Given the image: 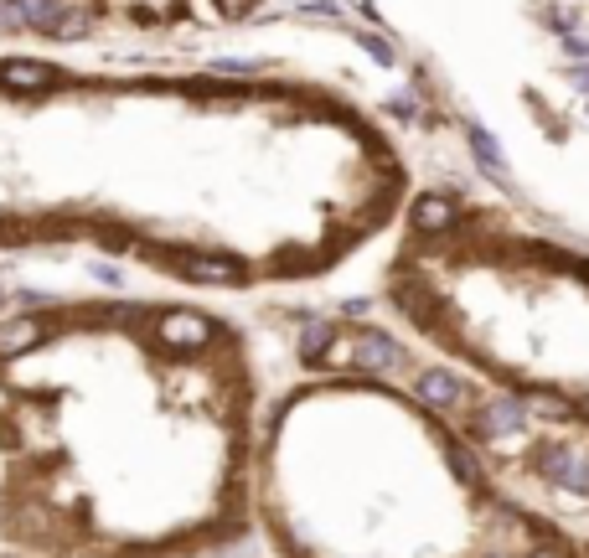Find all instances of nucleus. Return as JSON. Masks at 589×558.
<instances>
[{
	"label": "nucleus",
	"mask_w": 589,
	"mask_h": 558,
	"mask_svg": "<svg viewBox=\"0 0 589 558\" xmlns=\"http://www.w3.org/2000/svg\"><path fill=\"white\" fill-rule=\"evenodd\" d=\"M57 68L52 62H37V57H6L0 62V88L6 93H47L57 88Z\"/></svg>",
	"instance_id": "20e7f679"
},
{
	"label": "nucleus",
	"mask_w": 589,
	"mask_h": 558,
	"mask_svg": "<svg viewBox=\"0 0 589 558\" xmlns=\"http://www.w3.org/2000/svg\"><path fill=\"white\" fill-rule=\"evenodd\" d=\"M88 31H93V0H68L57 26H52V42H78Z\"/></svg>",
	"instance_id": "1a4fd4ad"
},
{
	"label": "nucleus",
	"mask_w": 589,
	"mask_h": 558,
	"mask_svg": "<svg viewBox=\"0 0 589 558\" xmlns=\"http://www.w3.org/2000/svg\"><path fill=\"white\" fill-rule=\"evenodd\" d=\"M93 274H99L104 285H119V269H114V264H93Z\"/></svg>",
	"instance_id": "b1692460"
},
{
	"label": "nucleus",
	"mask_w": 589,
	"mask_h": 558,
	"mask_svg": "<svg viewBox=\"0 0 589 558\" xmlns=\"http://www.w3.org/2000/svg\"><path fill=\"white\" fill-rule=\"evenodd\" d=\"M465 145H471V155L481 161L486 181H496V186H507V181H512V166H507V155L496 150V140H491V130H486V124L465 119Z\"/></svg>",
	"instance_id": "39448f33"
},
{
	"label": "nucleus",
	"mask_w": 589,
	"mask_h": 558,
	"mask_svg": "<svg viewBox=\"0 0 589 558\" xmlns=\"http://www.w3.org/2000/svg\"><path fill=\"white\" fill-rule=\"evenodd\" d=\"M321 362H331V367H357V372H388V367H403L409 357H403V347H398L393 336L362 331V336L347 341V347H326Z\"/></svg>",
	"instance_id": "f257e3e1"
},
{
	"label": "nucleus",
	"mask_w": 589,
	"mask_h": 558,
	"mask_svg": "<svg viewBox=\"0 0 589 558\" xmlns=\"http://www.w3.org/2000/svg\"><path fill=\"white\" fill-rule=\"evenodd\" d=\"M217 11H223L228 21H238V16H248V6H254V0H212Z\"/></svg>",
	"instance_id": "aec40b11"
},
{
	"label": "nucleus",
	"mask_w": 589,
	"mask_h": 558,
	"mask_svg": "<svg viewBox=\"0 0 589 558\" xmlns=\"http://www.w3.org/2000/svg\"><path fill=\"white\" fill-rule=\"evenodd\" d=\"M37 341H47V326L42 316H11V321H0V357H26Z\"/></svg>",
	"instance_id": "423d86ee"
},
{
	"label": "nucleus",
	"mask_w": 589,
	"mask_h": 558,
	"mask_svg": "<svg viewBox=\"0 0 589 558\" xmlns=\"http://www.w3.org/2000/svg\"><path fill=\"white\" fill-rule=\"evenodd\" d=\"M62 6H68V0H21V16H26V31H42V37H52V26H57Z\"/></svg>",
	"instance_id": "f8f14e48"
},
{
	"label": "nucleus",
	"mask_w": 589,
	"mask_h": 558,
	"mask_svg": "<svg viewBox=\"0 0 589 558\" xmlns=\"http://www.w3.org/2000/svg\"><path fill=\"white\" fill-rule=\"evenodd\" d=\"M564 52L574 62H589V37H579V31H574V37H564Z\"/></svg>",
	"instance_id": "412c9836"
},
{
	"label": "nucleus",
	"mask_w": 589,
	"mask_h": 558,
	"mask_svg": "<svg viewBox=\"0 0 589 558\" xmlns=\"http://www.w3.org/2000/svg\"><path fill=\"white\" fill-rule=\"evenodd\" d=\"M155 331H161V341L171 352H202L212 341V321L197 316V310H166V316L155 321Z\"/></svg>",
	"instance_id": "7ed1b4c3"
},
{
	"label": "nucleus",
	"mask_w": 589,
	"mask_h": 558,
	"mask_svg": "<svg viewBox=\"0 0 589 558\" xmlns=\"http://www.w3.org/2000/svg\"><path fill=\"white\" fill-rule=\"evenodd\" d=\"M522 409L533 414V419H569L574 403L558 398V393H522Z\"/></svg>",
	"instance_id": "ddd939ff"
},
{
	"label": "nucleus",
	"mask_w": 589,
	"mask_h": 558,
	"mask_svg": "<svg viewBox=\"0 0 589 558\" xmlns=\"http://www.w3.org/2000/svg\"><path fill=\"white\" fill-rule=\"evenodd\" d=\"M331 341H336V326H326V321L305 326V336H300V357H305V362H321Z\"/></svg>",
	"instance_id": "4468645a"
},
{
	"label": "nucleus",
	"mask_w": 589,
	"mask_h": 558,
	"mask_svg": "<svg viewBox=\"0 0 589 558\" xmlns=\"http://www.w3.org/2000/svg\"><path fill=\"white\" fill-rule=\"evenodd\" d=\"M155 264L176 269L181 279H192V285H243L248 279V269L228 254H161Z\"/></svg>",
	"instance_id": "f03ea898"
},
{
	"label": "nucleus",
	"mask_w": 589,
	"mask_h": 558,
	"mask_svg": "<svg viewBox=\"0 0 589 558\" xmlns=\"http://www.w3.org/2000/svg\"><path fill=\"white\" fill-rule=\"evenodd\" d=\"M341 11H347L341 0H310L300 16H310V21H341Z\"/></svg>",
	"instance_id": "6ab92c4d"
},
{
	"label": "nucleus",
	"mask_w": 589,
	"mask_h": 558,
	"mask_svg": "<svg viewBox=\"0 0 589 558\" xmlns=\"http://www.w3.org/2000/svg\"><path fill=\"white\" fill-rule=\"evenodd\" d=\"M527 558H558V553H548V548H538V553H527Z\"/></svg>",
	"instance_id": "393cba45"
},
{
	"label": "nucleus",
	"mask_w": 589,
	"mask_h": 558,
	"mask_svg": "<svg viewBox=\"0 0 589 558\" xmlns=\"http://www.w3.org/2000/svg\"><path fill=\"white\" fill-rule=\"evenodd\" d=\"M579 21H584V16H579V6H553V11H548V26L558 31V37H574Z\"/></svg>",
	"instance_id": "f3484780"
},
{
	"label": "nucleus",
	"mask_w": 589,
	"mask_h": 558,
	"mask_svg": "<svg viewBox=\"0 0 589 558\" xmlns=\"http://www.w3.org/2000/svg\"><path fill=\"white\" fill-rule=\"evenodd\" d=\"M16 31H26L21 0H0V37H16Z\"/></svg>",
	"instance_id": "a211bd4d"
},
{
	"label": "nucleus",
	"mask_w": 589,
	"mask_h": 558,
	"mask_svg": "<svg viewBox=\"0 0 589 558\" xmlns=\"http://www.w3.org/2000/svg\"><path fill=\"white\" fill-rule=\"evenodd\" d=\"M481 424H486L491 434H517V429H527V409H522V398H496V403H486Z\"/></svg>",
	"instance_id": "9d476101"
},
{
	"label": "nucleus",
	"mask_w": 589,
	"mask_h": 558,
	"mask_svg": "<svg viewBox=\"0 0 589 558\" xmlns=\"http://www.w3.org/2000/svg\"><path fill=\"white\" fill-rule=\"evenodd\" d=\"M543 471H548L558 486H564V491L589 496V465H579L574 450H548V455H543Z\"/></svg>",
	"instance_id": "6e6552de"
},
{
	"label": "nucleus",
	"mask_w": 589,
	"mask_h": 558,
	"mask_svg": "<svg viewBox=\"0 0 589 558\" xmlns=\"http://www.w3.org/2000/svg\"><path fill=\"white\" fill-rule=\"evenodd\" d=\"M367 310H372V300H362V295H357V300H341V316H352V321L367 316Z\"/></svg>",
	"instance_id": "4be33fe9"
},
{
	"label": "nucleus",
	"mask_w": 589,
	"mask_h": 558,
	"mask_svg": "<svg viewBox=\"0 0 589 558\" xmlns=\"http://www.w3.org/2000/svg\"><path fill=\"white\" fill-rule=\"evenodd\" d=\"M212 73H228V78H254L264 73L259 57H212Z\"/></svg>",
	"instance_id": "dca6fc26"
},
{
	"label": "nucleus",
	"mask_w": 589,
	"mask_h": 558,
	"mask_svg": "<svg viewBox=\"0 0 589 558\" xmlns=\"http://www.w3.org/2000/svg\"><path fill=\"white\" fill-rule=\"evenodd\" d=\"M0 305H6V290H0Z\"/></svg>",
	"instance_id": "a878e982"
},
{
	"label": "nucleus",
	"mask_w": 589,
	"mask_h": 558,
	"mask_svg": "<svg viewBox=\"0 0 589 558\" xmlns=\"http://www.w3.org/2000/svg\"><path fill=\"white\" fill-rule=\"evenodd\" d=\"M0 558H6V553H0Z\"/></svg>",
	"instance_id": "bb28decb"
},
{
	"label": "nucleus",
	"mask_w": 589,
	"mask_h": 558,
	"mask_svg": "<svg viewBox=\"0 0 589 558\" xmlns=\"http://www.w3.org/2000/svg\"><path fill=\"white\" fill-rule=\"evenodd\" d=\"M357 42L367 47V57H372V62H378V68H393V62H398L393 42H388V37H378V31H357Z\"/></svg>",
	"instance_id": "2eb2a0df"
},
{
	"label": "nucleus",
	"mask_w": 589,
	"mask_h": 558,
	"mask_svg": "<svg viewBox=\"0 0 589 558\" xmlns=\"http://www.w3.org/2000/svg\"><path fill=\"white\" fill-rule=\"evenodd\" d=\"M419 398L429 403V409H455L460 383L450 378V372H419Z\"/></svg>",
	"instance_id": "9b49d317"
},
{
	"label": "nucleus",
	"mask_w": 589,
	"mask_h": 558,
	"mask_svg": "<svg viewBox=\"0 0 589 558\" xmlns=\"http://www.w3.org/2000/svg\"><path fill=\"white\" fill-rule=\"evenodd\" d=\"M569 78H574V88L589 99V62H574V73H569Z\"/></svg>",
	"instance_id": "5701e85b"
},
{
	"label": "nucleus",
	"mask_w": 589,
	"mask_h": 558,
	"mask_svg": "<svg viewBox=\"0 0 589 558\" xmlns=\"http://www.w3.org/2000/svg\"><path fill=\"white\" fill-rule=\"evenodd\" d=\"M455 202L450 197H419L414 202V228L424 233V238H440V233H450L455 228Z\"/></svg>",
	"instance_id": "0eeeda50"
}]
</instances>
